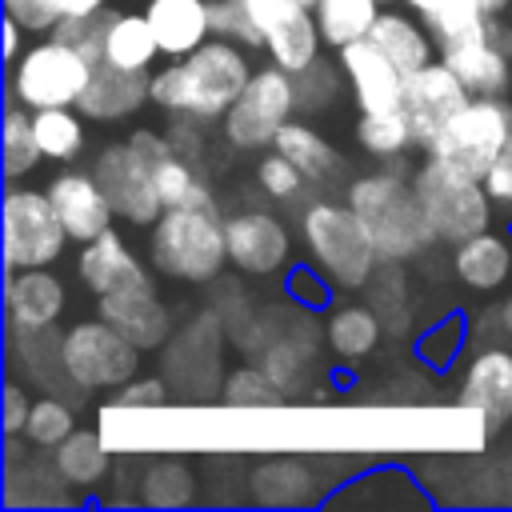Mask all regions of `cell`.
<instances>
[{
	"label": "cell",
	"mask_w": 512,
	"mask_h": 512,
	"mask_svg": "<svg viewBox=\"0 0 512 512\" xmlns=\"http://www.w3.org/2000/svg\"><path fill=\"white\" fill-rule=\"evenodd\" d=\"M248 80H252V64L244 56V44L212 36L176 64L148 72V100L172 116L224 120V112L236 104Z\"/></svg>",
	"instance_id": "6da1fadb"
},
{
	"label": "cell",
	"mask_w": 512,
	"mask_h": 512,
	"mask_svg": "<svg viewBox=\"0 0 512 512\" xmlns=\"http://www.w3.org/2000/svg\"><path fill=\"white\" fill-rule=\"evenodd\" d=\"M348 204L360 212V220L380 252V264H388V260L404 264L436 240V232L424 216V204L416 196V184L396 168L360 172L348 184Z\"/></svg>",
	"instance_id": "7a4b0ae2"
},
{
	"label": "cell",
	"mask_w": 512,
	"mask_h": 512,
	"mask_svg": "<svg viewBox=\"0 0 512 512\" xmlns=\"http://www.w3.org/2000/svg\"><path fill=\"white\" fill-rule=\"evenodd\" d=\"M300 240L308 264L336 288L352 292L364 288L380 264V252L360 220V212L344 200H308L300 208Z\"/></svg>",
	"instance_id": "3957f363"
},
{
	"label": "cell",
	"mask_w": 512,
	"mask_h": 512,
	"mask_svg": "<svg viewBox=\"0 0 512 512\" xmlns=\"http://www.w3.org/2000/svg\"><path fill=\"white\" fill-rule=\"evenodd\" d=\"M148 256L160 276L180 284H212L228 264L220 208H164L156 224H148Z\"/></svg>",
	"instance_id": "277c9868"
},
{
	"label": "cell",
	"mask_w": 512,
	"mask_h": 512,
	"mask_svg": "<svg viewBox=\"0 0 512 512\" xmlns=\"http://www.w3.org/2000/svg\"><path fill=\"white\" fill-rule=\"evenodd\" d=\"M412 184H416V196L424 204V216H428L436 240L460 244V240L492 228V204L496 200L476 172L428 152V160H420Z\"/></svg>",
	"instance_id": "5b68a950"
},
{
	"label": "cell",
	"mask_w": 512,
	"mask_h": 512,
	"mask_svg": "<svg viewBox=\"0 0 512 512\" xmlns=\"http://www.w3.org/2000/svg\"><path fill=\"white\" fill-rule=\"evenodd\" d=\"M92 60L60 40V36H48V40H36L28 44L12 64H8V100L40 112V108H76L80 92L88 88V76H92Z\"/></svg>",
	"instance_id": "8992f818"
},
{
	"label": "cell",
	"mask_w": 512,
	"mask_h": 512,
	"mask_svg": "<svg viewBox=\"0 0 512 512\" xmlns=\"http://www.w3.org/2000/svg\"><path fill=\"white\" fill-rule=\"evenodd\" d=\"M296 112V76L280 64L256 68L236 104L224 112V140L240 152L272 148L276 132L292 120Z\"/></svg>",
	"instance_id": "52a82bcc"
},
{
	"label": "cell",
	"mask_w": 512,
	"mask_h": 512,
	"mask_svg": "<svg viewBox=\"0 0 512 512\" xmlns=\"http://www.w3.org/2000/svg\"><path fill=\"white\" fill-rule=\"evenodd\" d=\"M60 356H64L72 384L84 392L120 388L140 372V348L132 340H124L104 316L76 320L60 336Z\"/></svg>",
	"instance_id": "ba28073f"
},
{
	"label": "cell",
	"mask_w": 512,
	"mask_h": 512,
	"mask_svg": "<svg viewBox=\"0 0 512 512\" xmlns=\"http://www.w3.org/2000/svg\"><path fill=\"white\" fill-rule=\"evenodd\" d=\"M64 240L68 228L56 216L48 188H4V268H48L52 260H60Z\"/></svg>",
	"instance_id": "9c48e42d"
},
{
	"label": "cell",
	"mask_w": 512,
	"mask_h": 512,
	"mask_svg": "<svg viewBox=\"0 0 512 512\" xmlns=\"http://www.w3.org/2000/svg\"><path fill=\"white\" fill-rule=\"evenodd\" d=\"M508 132H512V100L508 96H472L424 152H436L484 180V172L492 168Z\"/></svg>",
	"instance_id": "30bf717a"
},
{
	"label": "cell",
	"mask_w": 512,
	"mask_h": 512,
	"mask_svg": "<svg viewBox=\"0 0 512 512\" xmlns=\"http://www.w3.org/2000/svg\"><path fill=\"white\" fill-rule=\"evenodd\" d=\"M436 48L472 96H504L512 88V28H504L496 16L444 36Z\"/></svg>",
	"instance_id": "8fae6325"
},
{
	"label": "cell",
	"mask_w": 512,
	"mask_h": 512,
	"mask_svg": "<svg viewBox=\"0 0 512 512\" xmlns=\"http://www.w3.org/2000/svg\"><path fill=\"white\" fill-rule=\"evenodd\" d=\"M92 176L100 180L112 212L128 224H156V216L164 212V200L156 192V176L148 168V160L128 144V140H116V144H104L96 152V164H92Z\"/></svg>",
	"instance_id": "7c38bea8"
},
{
	"label": "cell",
	"mask_w": 512,
	"mask_h": 512,
	"mask_svg": "<svg viewBox=\"0 0 512 512\" xmlns=\"http://www.w3.org/2000/svg\"><path fill=\"white\" fill-rule=\"evenodd\" d=\"M244 4H248V16H252L272 64H280L296 76L320 56L324 36H320L312 4H304V0H244Z\"/></svg>",
	"instance_id": "4fadbf2b"
},
{
	"label": "cell",
	"mask_w": 512,
	"mask_h": 512,
	"mask_svg": "<svg viewBox=\"0 0 512 512\" xmlns=\"http://www.w3.org/2000/svg\"><path fill=\"white\" fill-rule=\"evenodd\" d=\"M468 100H472V92L464 88V80L444 60H432V64H424V68H416V72L404 76V100H400V108H404V116L412 124L416 144L428 148L440 136V128Z\"/></svg>",
	"instance_id": "5bb4252c"
},
{
	"label": "cell",
	"mask_w": 512,
	"mask_h": 512,
	"mask_svg": "<svg viewBox=\"0 0 512 512\" xmlns=\"http://www.w3.org/2000/svg\"><path fill=\"white\" fill-rule=\"evenodd\" d=\"M224 232H228V264L248 276H272L292 256L288 224L268 208H240L224 216Z\"/></svg>",
	"instance_id": "9a60e30c"
},
{
	"label": "cell",
	"mask_w": 512,
	"mask_h": 512,
	"mask_svg": "<svg viewBox=\"0 0 512 512\" xmlns=\"http://www.w3.org/2000/svg\"><path fill=\"white\" fill-rule=\"evenodd\" d=\"M128 144L148 160L164 208H208V204H216L204 176L192 168V160L184 152H176V144L168 136H160L152 128H136L128 136Z\"/></svg>",
	"instance_id": "2e32d148"
},
{
	"label": "cell",
	"mask_w": 512,
	"mask_h": 512,
	"mask_svg": "<svg viewBox=\"0 0 512 512\" xmlns=\"http://www.w3.org/2000/svg\"><path fill=\"white\" fill-rule=\"evenodd\" d=\"M340 68L360 112H392L404 100V68L388 60L368 36L340 48Z\"/></svg>",
	"instance_id": "e0dca14e"
},
{
	"label": "cell",
	"mask_w": 512,
	"mask_h": 512,
	"mask_svg": "<svg viewBox=\"0 0 512 512\" xmlns=\"http://www.w3.org/2000/svg\"><path fill=\"white\" fill-rule=\"evenodd\" d=\"M76 276L92 296H108V292H120V288H152L148 264L128 248V240L116 228L80 244Z\"/></svg>",
	"instance_id": "ac0fdd59"
},
{
	"label": "cell",
	"mask_w": 512,
	"mask_h": 512,
	"mask_svg": "<svg viewBox=\"0 0 512 512\" xmlns=\"http://www.w3.org/2000/svg\"><path fill=\"white\" fill-rule=\"evenodd\" d=\"M96 316H104L140 352H156L172 340V312L156 296V288H120L96 296Z\"/></svg>",
	"instance_id": "d6986e66"
},
{
	"label": "cell",
	"mask_w": 512,
	"mask_h": 512,
	"mask_svg": "<svg viewBox=\"0 0 512 512\" xmlns=\"http://www.w3.org/2000/svg\"><path fill=\"white\" fill-rule=\"evenodd\" d=\"M456 400L484 416V424L496 432L512 420V352L508 348H480L464 364Z\"/></svg>",
	"instance_id": "ffe728a7"
},
{
	"label": "cell",
	"mask_w": 512,
	"mask_h": 512,
	"mask_svg": "<svg viewBox=\"0 0 512 512\" xmlns=\"http://www.w3.org/2000/svg\"><path fill=\"white\" fill-rule=\"evenodd\" d=\"M48 196L56 204V216L68 228V240H76V244L96 240L116 220V212H112V204H108V196L92 172H76V168L56 172L48 180Z\"/></svg>",
	"instance_id": "44dd1931"
},
{
	"label": "cell",
	"mask_w": 512,
	"mask_h": 512,
	"mask_svg": "<svg viewBox=\"0 0 512 512\" xmlns=\"http://www.w3.org/2000/svg\"><path fill=\"white\" fill-rule=\"evenodd\" d=\"M8 332H44L64 312V280L52 268H8L4 284Z\"/></svg>",
	"instance_id": "7402d4cb"
},
{
	"label": "cell",
	"mask_w": 512,
	"mask_h": 512,
	"mask_svg": "<svg viewBox=\"0 0 512 512\" xmlns=\"http://www.w3.org/2000/svg\"><path fill=\"white\" fill-rule=\"evenodd\" d=\"M140 104H152L148 100V72H136V68H120V64H108L100 60L88 76V88L80 92L76 108L88 116V120H124L132 116Z\"/></svg>",
	"instance_id": "603a6c76"
},
{
	"label": "cell",
	"mask_w": 512,
	"mask_h": 512,
	"mask_svg": "<svg viewBox=\"0 0 512 512\" xmlns=\"http://www.w3.org/2000/svg\"><path fill=\"white\" fill-rule=\"evenodd\" d=\"M144 16L156 32L160 52L172 60L196 52L212 36V4L208 0H144Z\"/></svg>",
	"instance_id": "cb8c5ba5"
},
{
	"label": "cell",
	"mask_w": 512,
	"mask_h": 512,
	"mask_svg": "<svg viewBox=\"0 0 512 512\" xmlns=\"http://www.w3.org/2000/svg\"><path fill=\"white\" fill-rule=\"evenodd\" d=\"M452 272L472 292H496L512 276V244L508 236L484 228L460 244H452Z\"/></svg>",
	"instance_id": "d4e9b609"
},
{
	"label": "cell",
	"mask_w": 512,
	"mask_h": 512,
	"mask_svg": "<svg viewBox=\"0 0 512 512\" xmlns=\"http://www.w3.org/2000/svg\"><path fill=\"white\" fill-rule=\"evenodd\" d=\"M368 40L388 60H396L404 72H416V68L432 64V52H436L432 28L416 12H400V8H388V4L376 12V20L368 28Z\"/></svg>",
	"instance_id": "484cf974"
},
{
	"label": "cell",
	"mask_w": 512,
	"mask_h": 512,
	"mask_svg": "<svg viewBox=\"0 0 512 512\" xmlns=\"http://www.w3.org/2000/svg\"><path fill=\"white\" fill-rule=\"evenodd\" d=\"M380 336H384V320H380V312H376L372 304L340 300V304L328 308V316H324V340H328V348H332L340 360H348V364L368 360V356L376 352Z\"/></svg>",
	"instance_id": "4316f807"
},
{
	"label": "cell",
	"mask_w": 512,
	"mask_h": 512,
	"mask_svg": "<svg viewBox=\"0 0 512 512\" xmlns=\"http://www.w3.org/2000/svg\"><path fill=\"white\" fill-rule=\"evenodd\" d=\"M156 56H160V44H156V32L144 12H108V28H104V60L108 64L148 72Z\"/></svg>",
	"instance_id": "83f0119b"
},
{
	"label": "cell",
	"mask_w": 512,
	"mask_h": 512,
	"mask_svg": "<svg viewBox=\"0 0 512 512\" xmlns=\"http://www.w3.org/2000/svg\"><path fill=\"white\" fill-rule=\"evenodd\" d=\"M248 492H252V500L276 504V508L280 504H308L316 496V476L308 472V464L276 456V460H264L248 476Z\"/></svg>",
	"instance_id": "f1b7e54d"
},
{
	"label": "cell",
	"mask_w": 512,
	"mask_h": 512,
	"mask_svg": "<svg viewBox=\"0 0 512 512\" xmlns=\"http://www.w3.org/2000/svg\"><path fill=\"white\" fill-rule=\"evenodd\" d=\"M276 152H284L312 184H324V180H332L336 172H340V152L312 128V124H304V120H288L280 132H276V144H272Z\"/></svg>",
	"instance_id": "f546056e"
},
{
	"label": "cell",
	"mask_w": 512,
	"mask_h": 512,
	"mask_svg": "<svg viewBox=\"0 0 512 512\" xmlns=\"http://www.w3.org/2000/svg\"><path fill=\"white\" fill-rule=\"evenodd\" d=\"M52 464H56V472H60V480L68 488H96L108 476L112 456H108V448H104V440L96 432L76 428L68 440H60L52 448Z\"/></svg>",
	"instance_id": "4dcf8cb0"
},
{
	"label": "cell",
	"mask_w": 512,
	"mask_h": 512,
	"mask_svg": "<svg viewBox=\"0 0 512 512\" xmlns=\"http://www.w3.org/2000/svg\"><path fill=\"white\" fill-rule=\"evenodd\" d=\"M404 4L432 28V36L440 44L444 36H456L488 16H500L508 0H404Z\"/></svg>",
	"instance_id": "1f68e13d"
},
{
	"label": "cell",
	"mask_w": 512,
	"mask_h": 512,
	"mask_svg": "<svg viewBox=\"0 0 512 512\" xmlns=\"http://www.w3.org/2000/svg\"><path fill=\"white\" fill-rule=\"evenodd\" d=\"M380 8H384L380 0H316V24H320L324 44L340 52L344 44L364 40Z\"/></svg>",
	"instance_id": "d6a6232c"
},
{
	"label": "cell",
	"mask_w": 512,
	"mask_h": 512,
	"mask_svg": "<svg viewBox=\"0 0 512 512\" xmlns=\"http://www.w3.org/2000/svg\"><path fill=\"white\" fill-rule=\"evenodd\" d=\"M196 500V476L184 460L176 456H160L144 468L140 476V504L148 508H180Z\"/></svg>",
	"instance_id": "836d02e7"
},
{
	"label": "cell",
	"mask_w": 512,
	"mask_h": 512,
	"mask_svg": "<svg viewBox=\"0 0 512 512\" xmlns=\"http://www.w3.org/2000/svg\"><path fill=\"white\" fill-rule=\"evenodd\" d=\"M84 112L80 108H40V112H32V128H36V144H40V152H44V160H56V164H64V160H72V156H80V148H84V120H80Z\"/></svg>",
	"instance_id": "e575fe53"
},
{
	"label": "cell",
	"mask_w": 512,
	"mask_h": 512,
	"mask_svg": "<svg viewBox=\"0 0 512 512\" xmlns=\"http://www.w3.org/2000/svg\"><path fill=\"white\" fill-rule=\"evenodd\" d=\"M312 348H316L312 332L296 336L292 328H288V332H280L272 344H264V372L280 384V392H284V396L300 392L304 372H308V364H312Z\"/></svg>",
	"instance_id": "d590c367"
},
{
	"label": "cell",
	"mask_w": 512,
	"mask_h": 512,
	"mask_svg": "<svg viewBox=\"0 0 512 512\" xmlns=\"http://www.w3.org/2000/svg\"><path fill=\"white\" fill-rule=\"evenodd\" d=\"M356 140H360V148L368 156H380V160H392V156H400V152H408L416 144L404 108H392V112H360Z\"/></svg>",
	"instance_id": "8d00e7d4"
},
{
	"label": "cell",
	"mask_w": 512,
	"mask_h": 512,
	"mask_svg": "<svg viewBox=\"0 0 512 512\" xmlns=\"http://www.w3.org/2000/svg\"><path fill=\"white\" fill-rule=\"evenodd\" d=\"M44 160L40 144H36V128H32V108L8 100L4 108V176L20 180L24 172H32Z\"/></svg>",
	"instance_id": "74e56055"
},
{
	"label": "cell",
	"mask_w": 512,
	"mask_h": 512,
	"mask_svg": "<svg viewBox=\"0 0 512 512\" xmlns=\"http://www.w3.org/2000/svg\"><path fill=\"white\" fill-rule=\"evenodd\" d=\"M76 432V412L72 404H64L60 396H40L32 400V412H28V424H24V440L28 448H56L60 440H68Z\"/></svg>",
	"instance_id": "f35d334b"
},
{
	"label": "cell",
	"mask_w": 512,
	"mask_h": 512,
	"mask_svg": "<svg viewBox=\"0 0 512 512\" xmlns=\"http://www.w3.org/2000/svg\"><path fill=\"white\" fill-rule=\"evenodd\" d=\"M344 88H348V80H344L340 60L328 64L324 56H316L304 72H296V108H308V112L332 108L344 96Z\"/></svg>",
	"instance_id": "ab89813d"
},
{
	"label": "cell",
	"mask_w": 512,
	"mask_h": 512,
	"mask_svg": "<svg viewBox=\"0 0 512 512\" xmlns=\"http://www.w3.org/2000/svg\"><path fill=\"white\" fill-rule=\"evenodd\" d=\"M220 396H224V404H232V408H268V404H280V400H284L280 384L264 372V364H260V368H256V364H244V368L228 372L224 384H220Z\"/></svg>",
	"instance_id": "60d3db41"
},
{
	"label": "cell",
	"mask_w": 512,
	"mask_h": 512,
	"mask_svg": "<svg viewBox=\"0 0 512 512\" xmlns=\"http://www.w3.org/2000/svg\"><path fill=\"white\" fill-rule=\"evenodd\" d=\"M256 184H260V192H264L268 200H276V204H296L312 180H308L284 152L272 148V152H264L260 164H256Z\"/></svg>",
	"instance_id": "b9f144b4"
},
{
	"label": "cell",
	"mask_w": 512,
	"mask_h": 512,
	"mask_svg": "<svg viewBox=\"0 0 512 512\" xmlns=\"http://www.w3.org/2000/svg\"><path fill=\"white\" fill-rule=\"evenodd\" d=\"M372 288H368V296H372V308L380 312V320H384V332H392V336H400V332H408V308H404V280L396 276V260H388V268L384 272H372V280H368Z\"/></svg>",
	"instance_id": "7bdbcfd3"
},
{
	"label": "cell",
	"mask_w": 512,
	"mask_h": 512,
	"mask_svg": "<svg viewBox=\"0 0 512 512\" xmlns=\"http://www.w3.org/2000/svg\"><path fill=\"white\" fill-rule=\"evenodd\" d=\"M104 28H108V8L96 12V16H68V20H56L48 36H60L68 44H76L92 64L104 60Z\"/></svg>",
	"instance_id": "ee69618b"
},
{
	"label": "cell",
	"mask_w": 512,
	"mask_h": 512,
	"mask_svg": "<svg viewBox=\"0 0 512 512\" xmlns=\"http://www.w3.org/2000/svg\"><path fill=\"white\" fill-rule=\"evenodd\" d=\"M212 36L236 40L244 48H264V40H260L244 0H212Z\"/></svg>",
	"instance_id": "f6af8a7d"
},
{
	"label": "cell",
	"mask_w": 512,
	"mask_h": 512,
	"mask_svg": "<svg viewBox=\"0 0 512 512\" xmlns=\"http://www.w3.org/2000/svg\"><path fill=\"white\" fill-rule=\"evenodd\" d=\"M168 400V380H160V376H144V380H128V384H120L116 388V404H124V408H160Z\"/></svg>",
	"instance_id": "bcb514c9"
},
{
	"label": "cell",
	"mask_w": 512,
	"mask_h": 512,
	"mask_svg": "<svg viewBox=\"0 0 512 512\" xmlns=\"http://www.w3.org/2000/svg\"><path fill=\"white\" fill-rule=\"evenodd\" d=\"M4 16H12L24 32H52V24L60 20L48 0H4Z\"/></svg>",
	"instance_id": "7dc6e473"
},
{
	"label": "cell",
	"mask_w": 512,
	"mask_h": 512,
	"mask_svg": "<svg viewBox=\"0 0 512 512\" xmlns=\"http://www.w3.org/2000/svg\"><path fill=\"white\" fill-rule=\"evenodd\" d=\"M484 188L492 192V200H496V204H508V208H512V132H508L504 148L496 152L492 168L484 172Z\"/></svg>",
	"instance_id": "c3c4849f"
},
{
	"label": "cell",
	"mask_w": 512,
	"mask_h": 512,
	"mask_svg": "<svg viewBox=\"0 0 512 512\" xmlns=\"http://www.w3.org/2000/svg\"><path fill=\"white\" fill-rule=\"evenodd\" d=\"M28 412H32V400H28L24 384H20V380H8V384H4V432H8V436H24Z\"/></svg>",
	"instance_id": "681fc988"
},
{
	"label": "cell",
	"mask_w": 512,
	"mask_h": 512,
	"mask_svg": "<svg viewBox=\"0 0 512 512\" xmlns=\"http://www.w3.org/2000/svg\"><path fill=\"white\" fill-rule=\"evenodd\" d=\"M48 4L56 8L60 20H68V16H96V12L108 8V0H48Z\"/></svg>",
	"instance_id": "f907efd6"
},
{
	"label": "cell",
	"mask_w": 512,
	"mask_h": 512,
	"mask_svg": "<svg viewBox=\"0 0 512 512\" xmlns=\"http://www.w3.org/2000/svg\"><path fill=\"white\" fill-rule=\"evenodd\" d=\"M0 32H4V60L12 64V60L20 56V32H24V28H20V24L12 20V16H4V24H0Z\"/></svg>",
	"instance_id": "816d5d0a"
},
{
	"label": "cell",
	"mask_w": 512,
	"mask_h": 512,
	"mask_svg": "<svg viewBox=\"0 0 512 512\" xmlns=\"http://www.w3.org/2000/svg\"><path fill=\"white\" fill-rule=\"evenodd\" d=\"M496 320H500V332H504V336H512V292L500 300V308H496Z\"/></svg>",
	"instance_id": "f5cc1de1"
},
{
	"label": "cell",
	"mask_w": 512,
	"mask_h": 512,
	"mask_svg": "<svg viewBox=\"0 0 512 512\" xmlns=\"http://www.w3.org/2000/svg\"><path fill=\"white\" fill-rule=\"evenodd\" d=\"M304 4H312V8H316V0H304Z\"/></svg>",
	"instance_id": "db71d44e"
},
{
	"label": "cell",
	"mask_w": 512,
	"mask_h": 512,
	"mask_svg": "<svg viewBox=\"0 0 512 512\" xmlns=\"http://www.w3.org/2000/svg\"><path fill=\"white\" fill-rule=\"evenodd\" d=\"M380 4H392V0H380Z\"/></svg>",
	"instance_id": "11a10c76"
}]
</instances>
